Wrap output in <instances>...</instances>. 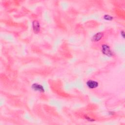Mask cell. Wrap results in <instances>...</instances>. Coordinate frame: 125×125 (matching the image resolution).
Masks as SVG:
<instances>
[{
  "label": "cell",
  "mask_w": 125,
  "mask_h": 125,
  "mask_svg": "<svg viewBox=\"0 0 125 125\" xmlns=\"http://www.w3.org/2000/svg\"><path fill=\"white\" fill-rule=\"evenodd\" d=\"M102 52L103 53L108 56L111 57L112 56V52L110 48V47L107 44H103L102 46Z\"/></svg>",
  "instance_id": "6da1fadb"
},
{
  "label": "cell",
  "mask_w": 125,
  "mask_h": 125,
  "mask_svg": "<svg viewBox=\"0 0 125 125\" xmlns=\"http://www.w3.org/2000/svg\"><path fill=\"white\" fill-rule=\"evenodd\" d=\"M86 84L89 88L93 89V88H95L97 87L98 86L99 83L96 81L90 80L86 82Z\"/></svg>",
  "instance_id": "7a4b0ae2"
},
{
  "label": "cell",
  "mask_w": 125,
  "mask_h": 125,
  "mask_svg": "<svg viewBox=\"0 0 125 125\" xmlns=\"http://www.w3.org/2000/svg\"><path fill=\"white\" fill-rule=\"evenodd\" d=\"M32 28L34 32L35 33H38L40 31V24L38 21L35 20L32 22Z\"/></svg>",
  "instance_id": "3957f363"
},
{
  "label": "cell",
  "mask_w": 125,
  "mask_h": 125,
  "mask_svg": "<svg viewBox=\"0 0 125 125\" xmlns=\"http://www.w3.org/2000/svg\"><path fill=\"white\" fill-rule=\"evenodd\" d=\"M32 89L36 91L40 92H44V89L43 87L38 83H34L32 85Z\"/></svg>",
  "instance_id": "277c9868"
},
{
  "label": "cell",
  "mask_w": 125,
  "mask_h": 125,
  "mask_svg": "<svg viewBox=\"0 0 125 125\" xmlns=\"http://www.w3.org/2000/svg\"><path fill=\"white\" fill-rule=\"evenodd\" d=\"M103 35H104V34L102 32L97 33L93 36L92 40V41L95 42H98L102 39V38L103 37Z\"/></svg>",
  "instance_id": "5b68a950"
},
{
  "label": "cell",
  "mask_w": 125,
  "mask_h": 125,
  "mask_svg": "<svg viewBox=\"0 0 125 125\" xmlns=\"http://www.w3.org/2000/svg\"><path fill=\"white\" fill-rule=\"evenodd\" d=\"M104 19L107 21H111L113 19V17L109 15H104Z\"/></svg>",
  "instance_id": "8992f818"
},
{
  "label": "cell",
  "mask_w": 125,
  "mask_h": 125,
  "mask_svg": "<svg viewBox=\"0 0 125 125\" xmlns=\"http://www.w3.org/2000/svg\"><path fill=\"white\" fill-rule=\"evenodd\" d=\"M85 118L87 120H88V121H90V122H93V121H94V120H93V119H91V118H90L89 117H87V116H85Z\"/></svg>",
  "instance_id": "52a82bcc"
},
{
  "label": "cell",
  "mask_w": 125,
  "mask_h": 125,
  "mask_svg": "<svg viewBox=\"0 0 125 125\" xmlns=\"http://www.w3.org/2000/svg\"><path fill=\"white\" fill-rule=\"evenodd\" d=\"M121 36H122V37L123 38H125V32H124V31L123 30L121 31Z\"/></svg>",
  "instance_id": "ba28073f"
}]
</instances>
